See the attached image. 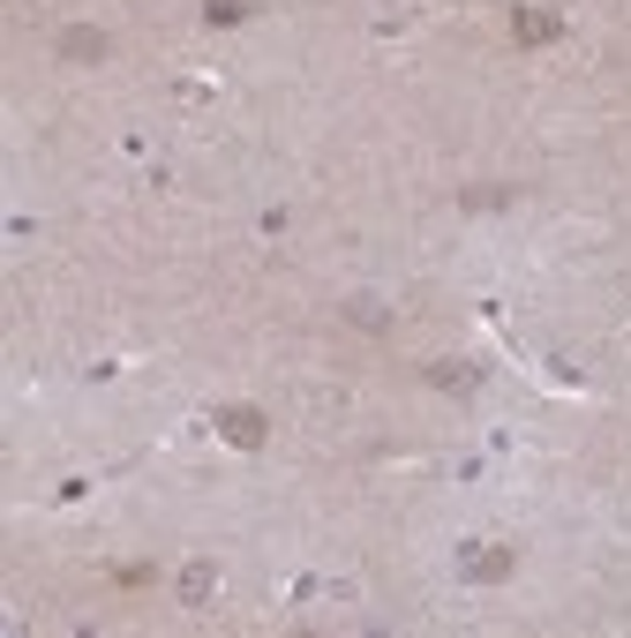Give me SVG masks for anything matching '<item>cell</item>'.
Wrapping results in <instances>:
<instances>
[{
  "label": "cell",
  "mask_w": 631,
  "mask_h": 638,
  "mask_svg": "<svg viewBox=\"0 0 631 638\" xmlns=\"http://www.w3.org/2000/svg\"><path fill=\"white\" fill-rule=\"evenodd\" d=\"M511 38H519V46H549V38H564V23H557V15H534V8H526V15H511Z\"/></svg>",
  "instance_id": "cell-5"
},
{
  "label": "cell",
  "mask_w": 631,
  "mask_h": 638,
  "mask_svg": "<svg viewBox=\"0 0 631 638\" xmlns=\"http://www.w3.org/2000/svg\"><path fill=\"white\" fill-rule=\"evenodd\" d=\"M346 316L361 323V330H383V309H377V301H346Z\"/></svg>",
  "instance_id": "cell-8"
},
{
  "label": "cell",
  "mask_w": 631,
  "mask_h": 638,
  "mask_svg": "<svg viewBox=\"0 0 631 638\" xmlns=\"http://www.w3.org/2000/svg\"><path fill=\"white\" fill-rule=\"evenodd\" d=\"M211 593H218V564H189L181 571V609H211Z\"/></svg>",
  "instance_id": "cell-3"
},
{
  "label": "cell",
  "mask_w": 631,
  "mask_h": 638,
  "mask_svg": "<svg viewBox=\"0 0 631 638\" xmlns=\"http://www.w3.org/2000/svg\"><path fill=\"white\" fill-rule=\"evenodd\" d=\"M429 383H443V390H474V369H466V361H429Z\"/></svg>",
  "instance_id": "cell-6"
},
{
  "label": "cell",
  "mask_w": 631,
  "mask_h": 638,
  "mask_svg": "<svg viewBox=\"0 0 631 638\" xmlns=\"http://www.w3.org/2000/svg\"><path fill=\"white\" fill-rule=\"evenodd\" d=\"M114 38L106 31H61V61H106Z\"/></svg>",
  "instance_id": "cell-4"
},
{
  "label": "cell",
  "mask_w": 631,
  "mask_h": 638,
  "mask_svg": "<svg viewBox=\"0 0 631 638\" xmlns=\"http://www.w3.org/2000/svg\"><path fill=\"white\" fill-rule=\"evenodd\" d=\"M511 571H519V549H504V541H466L459 549V578H474V586H504Z\"/></svg>",
  "instance_id": "cell-1"
},
{
  "label": "cell",
  "mask_w": 631,
  "mask_h": 638,
  "mask_svg": "<svg viewBox=\"0 0 631 638\" xmlns=\"http://www.w3.org/2000/svg\"><path fill=\"white\" fill-rule=\"evenodd\" d=\"M218 436L234 450H263V436H271V421L255 413V406H218Z\"/></svg>",
  "instance_id": "cell-2"
},
{
  "label": "cell",
  "mask_w": 631,
  "mask_h": 638,
  "mask_svg": "<svg viewBox=\"0 0 631 638\" xmlns=\"http://www.w3.org/2000/svg\"><path fill=\"white\" fill-rule=\"evenodd\" d=\"M203 23H249V0H211Z\"/></svg>",
  "instance_id": "cell-7"
}]
</instances>
